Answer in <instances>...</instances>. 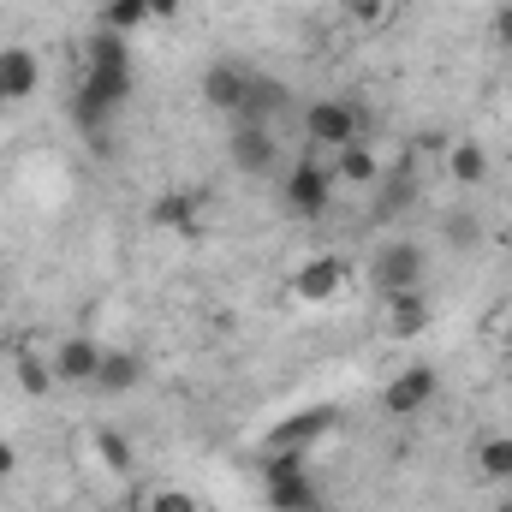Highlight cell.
Wrapping results in <instances>:
<instances>
[{
  "label": "cell",
  "mask_w": 512,
  "mask_h": 512,
  "mask_svg": "<svg viewBox=\"0 0 512 512\" xmlns=\"http://www.w3.org/2000/svg\"><path fill=\"white\" fill-rule=\"evenodd\" d=\"M96 453H102V465H108V471H120V477L131 471V441H126V435L102 429V435H96Z\"/></svg>",
  "instance_id": "603a6c76"
},
{
  "label": "cell",
  "mask_w": 512,
  "mask_h": 512,
  "mask_svg": "<svg viewBox=\"0 0 512 512\" xmlns=\"http://www.w3.org/2000/svg\"><path fill=\"white\" fill-rule=\"evenodd\" d=\"M131 512H149V507H131Z\"/></svg>",
  "instance_id": "4dcf8cb0"
},
{
  "label": "cell",
  "mask_w": 512,
  "mask_h": 512,
  "mask_svg": "<svg viewBox=\"0 0 512 512\" xmlns=\"http://www.w3.org/2000/svg\"><path fill=\"white\" fill-rule=\"evenodd\" d=\"M143 6H149V18H173L179 12V0H143Z\"/></svg>",
  "instance_id": "83f0119b"
},
{
  "label": "cell",
  "mask_w": 512,
  "mask_h": 512,
  "mask_svg": "<svg viewBox=\"0 0 512 512\" xmlns=\"http://www.w3.org/2000/svg\"><path fill=\"white\" fill-rule=\"evenodd\" d=\"M292 108V90L280 84V78H262V72H251V90H245V114L239 120H274V114H286Z\"/></svg>",
  "instance_id": "4fadbf2b"
},
{
  "label": "cell",
  "mask_w": 512,
  "mask_h": 512,
  "mask_svg": "<svg viewBox=\"0 0 512 512\" xmlns=\"http://www.w3.org/2000/svg\"><path fill=\"white\" fill-rule=\"evenodd\" d=\"M364 126H370V108L340 102V96H328V102H310V108H304V137H310V143H322V149H346V143H358Z\"/></svg>",
  "instance_id": "7a4b0ae2"
},
{
  "label": "cell",
  "mask_w": 512,
  "mask_h": 512,
  "mask_svg": "<svg viewBox=\"0 0 512 512\" xmlns=\"http://www.w3.org/2000/svg\"><path fill=\"white\" fill-rule=\"evenodd\" d=\"M411 209H417V167L399 161V167H387L382 179H376L370 215H376V221H399V215H411Z\"/></svg>",
  "instance_id": "9c48e42d"
},
{
  "label": "cell",
  "mask_w": 512,
  "mask_h": 512,
  "mask_svg": "<svg viewBox=\"0 0 512 512\" xmlns=\"http://www.w3.org/2000/svg\"><path fill=\"white\" fill-rule=\"evenodd\" d=\"M191 215H197V197H155V221L161 227H191Z\"/></svg>",
  "instance_id": "cb8c5ba5"
},
{
  "label": "cell",
  "mask_w": 512,
  "mask_h": 512,
  "mask_svg": "<svg viewBox=\"0 0 512 512\" xmlns=\"http://www.w3.org/2000/svg\"><path fill=\"white\" fill-rule=\"evenodd\" d=\"M334 423H340V411H334V405H310V411H298V417L274 423V429H268V441H262V453H310Z\"/></svg>",
  "instance_id": "277c9868"
},
{
  "label": "cell",
  "mask_w": 512,
  "mask_h": 512,
  "mask_svg": "<svg viewBox=\"0 0 512 512\" xmlns=\"http://www.w3.org/2000/svg\"><path fill=\"white\" fill-rule=\"evenodd\" d=\"M507 512H512V507H507Z\"/></svg>",
  "instance_id": "1f68e13d"
},
{
  "label": "cell",
  "mask_w": 512,
  "mask_h": 512,
  "mask_svg": "<svg viewBox=\"0 0 512 512\" xmlns=\"http://www.w3.org/2000/svg\"><path fill=\"white\" fill-rule=\"evenodd\" d=\"M227 155H233L239 173H256V179L280 167V143H274V131L262 126V120H233V143H227Z\"/></svg>",
  "instance_id": "8992f818"
},
{
  "label": "cell",
  "mask_w": 512,
  "mask_h": 512,
  "mask_svg": "<svg viewBox=\"0 0 512 512\" xmlns=\"http://www.w3.org/2000/svg\"><path fill=\"white\" fill-rule=\"evenodd\" d=\"M143 18H149L143 0H108V6H102V30H120V36H126L131 24H143Z\"/></svg>",
  "instance_id": "7402d4cb"
},
{
  "label": "cell",
  "mask_w": 512,
  "mask_h": 512,
  "mask_svg": "<svg viewBox=\"0 0 512 512\" xmlns=\"http://www.w3.org/2000/svg\"><path fill=\"white\" fill-rule=\"evenodd\" d=\"M340 6H346L352 24H382L387 18V0H340Z\"/></svg>",
  "instance_id": "d4e9b609"
},
{
  "label": "cell",
  "mask_w": 512,
  "mask_h": 512,
  "mask_svg": "<svg viewBox=\"0 0 512 512\" xmlns=\"http://www.w3.org/2000/svg\"><path fill=\"white\" fill-rule=\"evenodd\" d=\"M262 483H268L274 512H322V495H316V477H310L304 453H262Z\"/></svg>",
  "instance_id": "6da1fadb"
},
{
  "label": "cell",
  "mask_w": 512,
  "mask_h": 512,
  "mask_svg": "<svg viewBox=\"0 0 512 512\" xmlns=\"http://www.w3.org/2000/svg\"><path fill=\"white\" fill-rule=\"evenodd\" d=\"M137 382H143V358L137 352H102V364H96V387L102 393H131Z\"/></svg>",
  "instance_id": "2e32d148"
},
{
  "label": "cell",
  "mask_w": 512,
  "mask_h": 512,
  "mask_svg": "<svg viewBox=\"0 0 512 512\" xmlns=\"http://www.w3.org/2000/svg\"><path fill=\"white\" fill-rule=\"evenodd\" d=\"M435 387H441V376H435L429 364H411V370H399V376L382 387V405L393 417H417V411L435 399Z\"/></svg>",
  "instance_id": "ba28073f"
},
{
  "label": "cell",
  "mask_w": 512,
  "mask_h": 512,
  "mask_svg": "<svg viewBox=\"0 0 512 512\" xmlns=\"http://www.w3.org/2000/svg\"><path fill=\"white\" fill-rule=\"evenodd\" d=\"M507 346H512V322H507Z\"/></svg>",
  "instance_id": "f546056e"
},
{
  "label": "cell",
  "mask_w": 512,
  "mask_h": 512,
  "mask_svg": "<svg viewBox=\"0 0 512 512\" xmlns=\"http://www.w3.org/2000/svg\"><path fill=\"white\" fill-rule=\"evenodd\" d=\"M149 512H197V501L179 489H161V495H149Z\"/></svg>",
  "instance_id": "484cf974"
},
{
  "label": "cell",
  "mask_w": 512,
  "mask_h": 512,
  "mask_svg": "<svg viewBox=\"0 0 512 512\" xmlns=\"http://www.w3.org/2000/svg\"><path fill=\"white\" fill-rule=\"evenodd\" d=\"M441 239H447V251H477V239H483V221L471 215V209H447V221H441Z\"/></svg>",
  "instance_id": "ac0fdd59"
},
{
  "label": "cell",
  "mask_w": 512,
  "mask_h": 512,
  "mask_svg": "<svg viewBox=\"0 0 512 512\" xmlns=\"http://www.w3.org/2000/svg\"><path fill=\"white\" fill-rule=\"evenodd\" d=\"M370 286H376L382 298L417 292V286H423V245H411V239H393V245H382V251L370 256Z\"/></svg>",
  "instance_id": "3957f363"
},
{
  "label": "cell",
  "mask_w": 512,
  "mask_h": 512,
  "mask_svg": "<svg viewBox=\"0 0 512 512\" xmlns=\"http://www.w3.org/2000/svg\"><path fill=\"white\" fill-rule=\"evenodd\" d=\"M36 84H42L36 54L30 48H0V102H24V96H36Z\"/></svg>",
  "instance_id": "8fae6325"
},
{
  "label": "cell",
  "mask_w": 512,
  "mask_h": 512,
  "mask_svg": "<svg viewBox=\"0 0 512 512\" xmlns=\"http://www.w3.org/2000/svg\"><path fill=\"white\" fill-rule=\"evenodd\" d=\"M334 173H340L346 185H376V179H382V161H376V149L358 137V143L334 149Z\"/></svg>",
  "instance_id": "9a60e30c"
},
{
  "label": "cell",
  "mask_w": 512,
  "mask_h": 512,
  "mask_svg": "<svg viewBox=\"0 0 512 512\" xmlns=\"http://www.w3.org/2000/svg\"><path fill=\"white\" fill-rule=\"evenodd\" d=\"M84 60H90V66H131L126 36H120V30H96V36L84 42Z\"/></svg>",
  "instance_id": "ffe728a7"
},
{
  "label": "cell",
  "mask_w": 512,
  "mask_h": 512,
  "mask_svg": "<svg viewBox=\"0 0 512 512\" xmlns=\"http://www.w3.org/2000/svg\"><path fill=\"white\" fill-rule=\"evenodd\" d=\"M328 203H334V173L322 161H298L286 173V209L304 215V221H316V215H328Z\"/></svg>",
  "instance_id": "5b68a950"
},
{
  "label": "cell",
  "mask_w": 512,
  "mask_h": 512,
  "mask_svg": "<svg viewBox=\"0 0 512 512\" xmlns=\"http://www.w3.org/2000/svg\"><path fill=\"white\" fill-rule=\"evenodd\" d=\"M477 471L495 477V483H512V435H489L477 447Z\"/></svg>",
  "instance_id": "d6986e66"
},
{
  "label": "cell",
  "mask_w": 512,
  "mask_h": 512,
  "mask_svg": "<svg viewBox=\"0 0 512 512\" xmlns=\"http://www.w3.org/2000/svg\"><path fill=\"white\" fill-rule=\"evenodd\" d=\"M423 328H429V298H423V292L387 298V334H393V340H417Z\"/></svg>",
  "instance_id": "5bb4252c"
},
{
  "label": "cell",
  "mask_w": 512,
  "mask_h": 512,
  "mask_svg": "<svg viewBox=\"0 0 512 512\" xmlns=\"http://www.w3.org/2000/svg\"><path fill=\"white\" fill-rule=\"evenodd\" d=\"M495 42H501V48H512V6H501V12H495Z\"/></svg>",
  "instance_id": "4316f807"
},
{
  "label": "cell",
  "mask_w": 512,
  "mask_h": 512,
  "mask_svg": "<svg viewBox=\"0 0 512 512\" xmlns=\"http://www.w3.org/2000/svg\"><path fill=\"white\" fill-rule=\"evenodd\" d=\"M12 471H18V453H12V447L0 441V477H12Z\"/></svg>",
  "instance_id": "f1b7e54d"
},
{
  "label": "cell",
  "mask_w": 512,
  "mask_h": 512,
  "mask_svg": "<svg viewBox=\"0 0 512 512\" xmlns=\"http://www.w3.org/2000/svg\"><path fill=\"white\" fill-rule=\"evenodd\" d=\"M447 173H453L459 185H483V179H489V155H483V143H453V149H447Z\"/></svg>",
  "instance_id": "e0dca14e"
},
{
  "label": "cell",
  "mask_w": 512,
  "mask_h": 512,
  "mask_svg": "<svg viewBox=\"0 0 512 512\" xmlns=\"http://www.w3.org/2000/svg\"><path fill=\"white\" fill-rule=\"evenodd\" d=\"M12 376H18V387H24L30 399H42V393L54 387V370H48L36 352H18V358H12Z\"/></svg>",
  "instance_id": "44dd1931"
},
{
  "label": "cell",
  "mask_w": 512,
  "mask_h": 512,
  "mask_svg": "<svg viewBox=\"0 0 512 512\" xmlns=\"http://www.w3.org/2000/svg\"><path fill=\"white\" fill-rule=\"evenodd\" d=\"M102 352H108V346H96L90 334H72V340L54 352V382H96Z\"/></svg>",
  "instance_id": "7c38bea8"
},
{
  "label": "cell",
  "mask_w": 512,
  "mask_h": 512,
  "mask_svg": "<svg viewBox=\"0 0 512 512\" xmlns=\"http://www.w3.org/2000/svg\"><path fill=\"white\" fill-rule=\"evenodd\" d=\"M346 274H352V268H346L340 256H310V262L292 274V292H298L304 304H328V298L346 286Z\"/></svg>",
  "instance_id": "30bf717a"
},
{
  "label": "cell",
  "mask_w": 512,
  "mask_h": 512,
  "mask_svg": "<svg viewBox=\"0 0 512 512\" xmlns=\"http://www.w3.org/2000/svg\"><path fill=\"white\" fill-rule=\"evenodd\" d=\"M245 90H251V72L239 66V60H215L209 72H203V102L215 108V114H245Z\"/></svg>",
  "instance_id": "52a82bcc"
}]
</instances>
